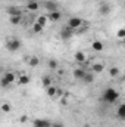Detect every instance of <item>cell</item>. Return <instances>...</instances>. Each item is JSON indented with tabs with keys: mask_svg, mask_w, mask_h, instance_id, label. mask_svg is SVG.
<instances>
[{
	"mask_svg": "<svg viewBox=\"0 0 125 127\" xmlns=\"http://www.w3.org/2000/svg\"><path fill=\"white\" fill-rule=\"evenodd\" d=\"M118 99H119V92L115 90L113 87H107V89L103 92V95H102V100L106 102V103H113V102H116Z\"/></svg>",
	"mask_w": 125,
	"mask_h": 127,
	"instance_id": "obj_1",
	"label": "cell"
},
{
	"mask_svg": "<svg viewBox=\"0 0 125 127\" xmlns=\"http://www.w3.org/2000/svg\"><path fill=\"white\" fill-rule=\"evenodd\" d=\"M15 80H16V74H15V72H12V71H7V72H4V74L1 75V80H0V87H3V89L9 87V86H10Z\"/></svg>",
	"mask_w": 125,
	"mask_h": 127,
	"instance_id": "obj_2",
	"label": "cell"
},
{
	"mask_svg": "<svg viewBox=\"0 0 125 127\" xmlns=\"http://www.w3.org/2000/svg\"><path fill=\"white\" fill-rule=\"evenodd\" d=\"M6 49H7L9 52H16V50L21 49V41H19L18 38H7V41H6Z\"/></svg>",
	"mask_w": 125,
	"mask_h": 127,
	"instance_id": "obj_3",
	"label": "cell"
},
{
	"mask_svg": "<svg viewBox=\"0 0 125 127\" xmlns=\"http://www.w3.org/2000/svg\"><path fill=\"white\" fill-rule=\"evenodd\" d=\"M83 25V19L81 18H78V16H72V18H69L68 19V22H66V27H69L71 30H77V28H80Z\"/></svg>",
	"mask_w": 125,
	"mask_h": 127,
	"instance_id": "obj_4",
	"label": "cell"
},
{
	"mask_svg": "<svg viewBox=\"0 0 125 127\" xmlns=\"http://www.w3.org/2000/svg\"><path fill=\"white\" fill-rule=\"evenodd\" d=\"M72 35H74V30H71V28L66 27V25L61 30V37H62V40H69Z\"/></svg>",
	"mask_w": 125,
	"mask_h": 127,
	"instance_id": "obj_5",
	"label": "cell"
},
{
	"mask_svg": "<svg viewBox=\"0 0 125 127\" xmlns=\"http://www.w3.org/2000/svg\"><path fill=\"white\" fill-rule=\"evenodd\" d=\"M32 126H34V127H50V126H52V123H50L49 120L37 118V120H34V121H32Z\"/></svg>",
	"mask_w": 125,
	"mask_h": 127,
	"instance_id": "obj_6",
	"label": "cell"
},
{
	"mask_svg": "<svg viewBox=\"0 0 125 127\" xmlns=\"http://www.w3.org/2000/svg\"><path fill=\"white\" fill-rule=\"evenodd\" d=\"M6 12H7V15H9V16L22 15V10H21V7H16V6H10V7H7V9H6Z\"/></svg>",
	"mask_w": 125,
	"mask_h": 127,
	"instance_id": "obj_7",
	"label": "cell"
},
{
	"mask_svg": "<svg viewBox=\"0 0 125 127\" xmlns=\"http://www.w3.org/2000/svg\"><path fill=\"white\" fill-rule=\"evenodd\" d=\"M61 18H62V13H61L59 10H53V12H50L49 16H47V19H49V21H53V22H58Z\"/></svg>",
	"mask_w": 125,
	"mask_h": 127,
	"instance_id": "obj_8",
	"label": "cell"
},
{
	"mask_svg": "<svg viewBox=\"0 0 125 127\" xmlns=\"http://www.w3.org/2000/svg\"><path fill=\"white\" fill-rule=\"evenodd\" d=\"M18 84L19 86H27L30 81H31V78H30V75H27V74H21L19 77H18Z\"/></svg>",
	"mask_w": 125,
	"mask_h": 127,
	"instance_id": "obj_9",
	"label": "cell"
},
{
	"mask_svg": "<svg viewBox=\"0 0 125 127\" xmlns=\"http://www.w3.org/2000/svg\"><path fill=\"white\" fill-rule=\"evenodd\" d=\"M104 69V64H93L91 65V72L93 74H100Z\"/></svg>",
	"mask_w": 125,
	"mask_h": 127,
	"instance_id": "obj_10",
	"label": "cell"
},
{
	"mask_svg": "<svg viewBox=\"0 0 125 127\" xmlns=\"http://www.w3.org/2000/svg\"><path fill=\"white\" fill-rule=\"evenodd\" d=\"M103 43L100 41V40H94L93 43H91V49H93L94 52H102L103 50Z\"/></svg>",
	"mask_w": 125,
	"mask_h": 127,
	"instance_id": "obj_11",
	"label": "cell"
},
{
	"mask_svg": "<svg viewBox=\"0 0 125 127\" xmlns=\"http://www.w3.org/2000/svg\"><path fill=\"white\" fill-rule=\"evenodd\" d=\"M74 58H75V61H77L78 64H84V62H85V59H87V58H85V53H84V52H81V50H78V52L75 53V56H74Z\"/></svg>",
	"mask_w": 125,
	"mask_h": 127,
	"instance_id": "obj_12",
	"label": "cell"
},
{
	"mask_svg": "<svg viewBox=\"0 0 125 127\" xmlns=\"http://www.w3.org/2000/svg\"><path fill=\"white\" fill-rule=\"evenodd\" d=\"M44 6H46V9H47L49 12H53V10H59V9H58V7H59V4H58L56 1H47Z\"/></svg>",
	"mask_w": 125,
	"mask_h": 127,
	"instance_id": "obj_13",
	"label": "cell"
},
{
	"mask_svg": "<svg viewBox=\"0 0 125 127\" xmlns=\"http://www.w3.org/2000/svg\"><path fill=\"white\" fill-rule=\"evenodd\" d=\"M84 75H85V69H83V68H77V69H74V77H75V78L83 80Z\"/></svg>",
	"mask_w": 125,
	"mask_h": 127,
	"instance_id": "obj_14",
	"label": "cell"
},
{
	"mask_svg": "<svg viewBox=\"0 0 125 127\" xmlns=\"http://www.w3.org/2000/svg\"><path fill=\"white\" fill-rule=\"evenodd\" d=\"M9 21H10V24H12V25H19V24H21V21H22V15L10 16V18H9Z\"/></svg>",
	"mask_w": 125,
	"mask_h": 127,
	"instance_id": "obj_15",
	"label": "cell"
},
{
	"mask_svg": "<svg viewBox=\"0 0 125 127\" xmlns=\"http://www.w3.org/2000/svg\"><path fill=\"white\" fill-rule=\"evenodd\" d=\"M47 95L50 96V97H55V96L59 95V90H58V87H55V86H49L47 87Z\"/></svg>",
	"mask_w": 125,
	"mask_h": 127,
	"instance_id": "obj_16",
	"label": "cell"
},
{
	"mask_svg": "<svg viewBox=\"0 0 125 127\" xmlns=\"http://www.w3.org/2000/svg\"><path fill=\"white\" fill-rule=\"evenodd\" d=\"M116 114H118V117H119L121 120H125V103H121V105L118 106Z\"/></svg>",
	"mask_w": 125,
	"mask_h": 127,
	"instance_id": "obj_17",
	"label": "cell"
},
{
	"mask_svg": "<svg viewBox=\"0 0 125 127\" xmlns=\"http://www.w3.org/2000/svg\"><path fill=\"white\" fill-rule=\"evenodd\" d=\"M99 10H100V13H102L103 16H106V15L110 12V6H109L107 3H103V4L100 6V9H99Z\"/></svg>",
	"mask_w": 125,
	"mask_h": 127,
	"instance_id": "obj_18",
	"label": "cell"
},
{
	"mask_svg": "<svg viewBox=\"0 0 125 127\" xmlns=\"http://www.w3.org/2000/svg\"><path fill=\"white\" fill-rule=\"evenodd\" d=\"M38 7H40V4H38V1H35V0H31V1L27 3V9H28V10H37Z\"/></svg>",
	"mask_w": 125,
	"mask_h": 127,
	"instance_id": "obj_19",
	"label": "cell"
},
{
	"mask_svg": "<svg viewBox=\"0 0 125 127\" xmlns=\"http://www.w3.org/2000/svg\"><path fill=\"white\" fill-rule=\"evenodd\" d=\"M47 21H49V19H47V16H44V15H40V16L37 18V21H35V22H37V24H40L41 27H44V28H46V25H47Z\"/></svg>",
	"mask_w": 125,
	"mask_h": 127,
	"instance_id": "obj_20",
	"label": "cell"
},
{
	"mask_svg": "<svg viewBox=\"0 0 125 127\" xmlns=\"http://www.w3.org/2000/svg\"><path fill=\"white\" fill-rule=\"evenodd\" d=\"M43 30H44V27H41L40 24H37V22H34V24H32V32L40 34V32H43Z\"/></svg>",
	"mask_w": 125,
	"mask_h": 127,
	"instance_id": "obj_21",
	"label": "cell"
},
{
	"mask_svg": "<svg viewBox=\"0 0 125 127\" xmlns=\"http://www.w3.org/2000/svg\"><path fill=\"white\" fill-rule=\"evenodd\" d=\"M85 83H93L94 81V75H93V72L90 74V72H85V75H84V78H83Z\"/></svg>",
	"mask_w": 125,
	"mask_h": 127,
	"instance_id": "obj_22",
	"label": "cell"
},
{
	"mask_svg": "<svg viewBox=\"0 0 125 127\" xmlns=\"http://www.w3.org/2000/svg\"><path fill=\"white\" fill-rule=\"evenodd\" d=\"M41 83H43V87H49V86H52V78L50 77H43V80H41Z\"/></svg>",
	"mask_w": 125,
	"mask_h": 127,
	"instance_id": "obj_23",
	"label": "cell"
},
{
	"mask_svg": "<svg viewBox=\"0 0 125 127\" xmlns=\"http://www.w3.org/2000/svg\"><path fill=\"white\" fill-rule=\"evenodd\" d=\"M28 64H30L31 66H37V65L40 64V59H38L37 56H31V58L28 59Z\"/></svg>",
	"mask_w": 125,
	"mask_h": 127,
	"instance_id": "obj_24",
	"label": "cell"
},
{
	"mask_svg": "<svg viewBox=\"0 0 125 127\" xmlns=\"http://www.w3.org/2000/svg\"><path fill=\"white\" fill-rule=\"evenodd\" d=\"M109 75H110V77H118V75H119V69H118L116 66H112V68L109 69Z\"/></svg>",
	"mask_w": 125,
	"mask_h": 127,
	"instance_id": "obj_25",
	"label": "cell"
},
{
	"mask_svg": "<svg viewBox=\"0 0 125 127\" xmlns=\"http://www.w3.org/2000/svg\"><path fill=\"white\" fill-rule=\"evenodd\" d=\"M58 66H59V64H58L56 59H50V61H49V68H50V69H56Z\"/></svg>",
	"mask_w": 125,
	"mask_h": 127,
	"instance_id": "obj_26",
	"label": "cell"
},
{
	"mask_svg": "<svg viewBox=\"0 0 125 127\" xmlns=\"http://www.w3.org/2000/svg\"><path fill=\"white\" fill-rule=\"evenodd\" d=\"M0 109H1L3 112H10V109H12V106H10L9 103H1V106H0Z\"/></svg>",
	"mask_w": 125,
	"mask_h": 127,
	"instance_id": "obj_27",
	"label": "cell"
},
{
	"mask_svg": "<svg viewBox=\"0 0 125 127\" xmlns=\"http://www.w3.org/2000/svg\"><path fill=\"white\" fill-rule=\"evenodd\" d=\"M116 37H118L119 40H122V38L125 37V28H119L118 32H116Z\"/></svg>",
	"mask_w": 125,
	"mask_h": 127,
	"instance_id": "obj_28",
	"label": "cell"
},
{
	"mask_svg": "<svg viewBox=\"0 0 125 127\" xmlns=\"http://www.w3.org/2000/svg\"><path fill=\"white\" fill-rule=\"evenodd\" d=\"M50 127H65V126H63L61 121H56V123H52V126Z\"/></svg>",
	"mask_w": 125,
	"mask_h": 127,
	"instance_id": "obj_29",
	"label": "cell"
},
{
	"mask_svg": "<svg viewBox=\"0 0 125 127\" xmlns=\"http://www.w3.org/2000/svg\"><path fill=\"white\" fill-rule=\"evenodd\" d=\"M27 120H28V117H27V115H22V117L19 118V123H27Z\"/></svg>",
	"mask_w": 125,
	"mask_h": 127,
	"instance_id": "obj_30",
	"label": "cell"
},
{
	"mask_svg": "<svg viewBox=\"0 0 125 127\" xmlns=\"http://www.w3.org/2000/svg\"><path fill=\"white\" fill-rule=\"evenodd\" d=\"M61 103H62V105H66V97H62V100H61Z\"/></svg>",
	"mask_w": 125,
	"mask_h": 127,
	"instance_id": "obj_31",
	"label": "cell"
},
{
	"mask_svg": "<svg viewBox=\"0 0 125 127\" xmlns=\"http://www.w3.org/2000/svg\"><path fill=\"white\" fill-rule=\"evenodd\" d=\"M1 72H3V68H1V66H0V74H1ZM3 74H4V72H3Z\"/></svg>",
	"mask_w": 125,
	"mask_h": 127,
	"instance_id": "obj_32",
	"label": "cell"
},
{
	"mask_svg": "<svg viewBox=\"0 0 125 127\" xmlns=\"http://www.w3.org/2000/svg\"><path fill=\"white\" fill-rule=\"evenodd\" d=\"M83 127H91V126L90 124H85V126H83Z\"/></svg>",
	"mask_w": 125,
	"mask_h": 127,
	"instance_id": "obj_33",
	"label": "cell"
}]
</instances>
